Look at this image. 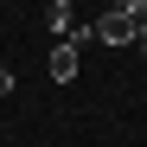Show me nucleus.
<instances>
[{"label": "nucleus", "mask_w": 147, "mask_h": 147, "mask_svg": "<svg viewBox=\"0 0 147 147\" xmlns=\"http://www.w3.org/2000/svg\"><path fill=\"white\" fill-rule=\"evenodd\" d=\"M90 38H102V45H134V19H121V13H102L90 26Z\"/></svg>", "instance_id": "1"}, {"label": "nucleus", "mask_w": 147, "mask_h": 147, "mask_svg": "<svg viewBox=\"0 0 147 147\" xmlns=\"http://www.w3.org/2000/svg\"><path fill=\"white\" fill-rule=\"evenodd\" d=\"M51 77H58V83L77 77V45H51Z\"/></svg>", "instance_id": "2"}, {"label": "nucleus", "mask_w": 147, "mask_h": 147, "mask_svg": "<svg viewBox=\"0 0 147 147\" xmlns=\"http://www.w3.org/2000/svg\"><path fill=\"white\" fill-rule=\"evenodd\" d=\"M109 13H121V19H141V13H147V0H115Z\"/></svg>", "instance_id": "3"}, {"label": "nucleus", "mask_w": 147, "mask_h": 147, "mask_svg": "<svg viewBox=\"0 0 147 147\" xmlns=\"http://www.w3.org/2000/svg\"><path fill=\"white\" fill-rule=\"evenodd\" d=\"M134 45H141V51H147V13L134 19Z\"/></svg>", "instance_id": "4"}, {"label": "nucleus", "mask_w": 147, "mask_h": 147, "mask_svg": "<svg viewBox=\"0 0 147 147\" xmlns=\"http://www.w3.org/2000/svg\"><path fill=\"white\" fill-rule=\"evenodd\" d=\"M0 96H13V70L7 64H0Z\"/></svg>", "instance_id": "5"}, {"label": "nucleus", "mask_w": 147, "mask_h": 147, "mask_svg": "<svg viewBox=\"0 0 147 147\" xmlns=\"http://www.w3.org/2000/svg\"><path fill=\"white\" fill-rule=\"evenodd\" d=\"M38 7H51V0H38Z\"/></svg>", "instance_id": "6"}]
</instances>
